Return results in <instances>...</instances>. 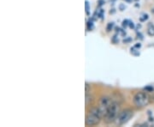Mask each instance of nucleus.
Listing matches in <instances>:
<instances>
[{"instance_id": "nucleus-3", "label": "nucleus", "mask_w": 154, "mask_h": 127, "mask_svg": "<svg viewBox=\"0 0 154 127\" xmlns=\"http://www.w3.org/2000/svg\"><path fill=\"white\" fill-rule=\"evenodd\" d=\"M150 102V97L144 92H139L134 96V103L139 108H143L148 105Z\"/></svg>"}, {"instance_id": "nucleus-14", "label": "nucleus", "mask_w": 154, "mask_h": 127, "mask_svg": "<svg viewBox=\"0 0 154 127\" xmlns=\"http://www.w3.org/2000/svg\"><path fill=\"white\" fill-rule=\"evenodd\" d=\"M143 18H142V17H141V18H140V20H141V21H142V22H143V21H145V20H146V19H147V18H148V15H146V14H144L143 15Z\"/></svg>"}, {"instance_id": "nucleus-8", "label": "nucleus", "mask_w": 154, "mask_h": 127, "mask_svg": "<svg viewBox=\"0 0 154 127\" xmlns=\"http://www.w3.org/2000/svg\"><path fill=\"white\" fill-rule=\"evenodd\" d=\"M94 28V23H93V22H88V29H89V30H92Z\"/></svg>"}, {"instance_id": "nucleus-12", "label": "nucleus", "mask_w": 154, "mask_h": 127, "mask_svg": "<svg viewBox=\"0 0 154 127\" xmlns=\"http://www.w3.org/2000/svg\"><path fill=\"white\" fill-rule=\"evenodd\" d=\"M145 90H146L148 92H152L154 90V88L153 87H146V88H145Z\"/></svg>"}, {"instance_id": "nucleus-6", "label": "nucleus", "mask_w": 154, "mask_h": 127, "mask_svg": "<svg viewBox=\"0 0 154 127\" xmlns=\"http://www.w3.org/2000/svg\"><path fill=\"white\" fill-rule=\"evenodd\" d=\"M94 97L91 95V94H86V99H85V102H86V105L88 106V105H91L93 102H94Z\"/></svg>"}, {"instance_id": "nucleus-2", "label": "nucleus", "mask_w": 154, "mask_h": 127, "mask_svg": "<svg viewBox=\"0 0 154 127\" xmlns=\"http://www.w3.org/2000/svg\"><path fill=\"white\" fill-rule=\"evenodd\" d=\"M120 111V106L119 103H117L116 101H114L111 103V105L110 106L109 109L107 111L106 114L105 116V120L106 123L110 124L111 122H114L116 119V117L118 116L119 112Z\"/></svg>"}, {"instance_id": "nucleus-5", "label": "nucleus", "mask_w": 154, "mask_h": 127, "mask_svg": "<svg viewBox=\"0 0 154 127\" xmlns=\"http://www.w3.org/2000/svg\"><path fill=\"white\" fill-rule=\"evenodd\" d=\"M112 102H113V100L109 96H104V97H102L100 99L99 108L100 112H101V113H102L103 118H105V114H106V113H107V111H108Z\"/></svg>"}, {"instance_id": "nucleus-9", "label": "nucleus", "mask_w": 154, "mask_h": 127, "mask_svg": "<svg viewBox=\"0 0 154 127\" xmlns=\"http://www.w3.org/2000/svg\"><path fill=\"white\" fill-rule=\"evenodd\" d=\"M129 25V21H128V20H125V21H123L122 22V26H123V28H126Z\"/></svg>"}, {"instance_id": "nucleus-13", "label": "nucleus", "mask_w": 154, "mask_h": 127, "mask_svg": "<svg viewBox=\"0 0 154 127\" xmlns=\"http://www.w3.org/2000/svg\"><path fill=\"white\" fill-rule=\"evenodd\" d=\"M86 11L88 14H89V4L88 1H86Z\"/></svg>"}, {"instance_id": "nucleus-17", "label": "nucleus", "mask_w": 154, "mask_h": 127, "mask_svg": "<svg viewBox=\"0 0 154 127\" xmlns=\"http://www.w3.org/2000/svg\"><path fill=\"white\" fill-rule=\"evenodd\" d=\"M130 40H131V39L124 40H123V42H124V43H126V42H128V41H130Z\"/></svg>"}, {"instance_id": "nucleus-18", "label": "nucleus", "mask_w": 154, "mask_h": 127, "mask_svg": "<svg viewBox=\"0 0 154 127\" xmlns=\"http://www.w3.org/2000/svg\"><path fill=\"white\" fill-rule=\"evenodd\" d=\"M152 101H153V102H154V95H153V96H152Z\"/></svg>"}, {"instance_id": "nucleus-10", "label": "nucleus", "mask_w": 154, "mask_h": 127, "mask_svg": "<svg viewBox=\"0 0 154 127\" xmlns=\"http://www.w3.org/2000/svg\"><path fill=\"white\" fill-rule=\"evenodd\" d=\"M113 26H114V23H113V22H110V23H109V24H108V26H107V30H108V31L111 30L112 28H113Z\"/></svg>"}, {"instance_id": "nucleus-11", "label": "nucleus", "mask_w": 154, "mask_h": 127, "mask_svg": "<svg viewBox=\"0 0 154 127\" xmlns=\"http://www.w3.org/2000/svg\"><path fill=\"white\" fill-rule=\"evenodd\" d=\"M86 94H88V92L91 90V88L89 87V85H88V83H86Z\"/></svg>"}, {"instance_id": "nucleus-15", "label": "nucleus", "mask_w": 154, "mask_h": 127, "mask_svg": "<svg viewBox=\"0 0 154 127\" xmlns=\"http://www.w3.org/2000/svg\"><path fill=\"white\" fill-rule=\"evenodd\" d=\"M129 27L131 28H134V23L132 22H129Z\"/></svg>"}, {"instance_id": "nucleus-7", "label": "nucleus", "mask_w": 154, "mask_h": 127, "mask_svg": "<svg viewBox=\"0 0 154 127\" xmlns=\"http://www.w3.org/2000/svg\"><path fill=\"white\" fill-rule=\"evenodd\" d=\"M147 33L150 36H154V25L152 23H149L147 28Z\"/></svg>"}, {"instance_id": "nucleus-1", "label": "nucleus", "mask_w": 154, "mask_h": 127, "mask_svg": "<svg viewBox=\"0 0 154 127\" xmlns=\"http://www.w3.org/2000/svg\"><path fill=\"white\" fill-rule=\"evenodd\" d=\"M101 118H103V116H102V113H101L99 107H94L89 111V113L87 115L86 121H85L86 125L88 126L96 125L99 123Z\"/></svg>"}, {"instance_id": "nucleus-16", "label": "nucleus", "mask_w": 154, "mask_h": 127, "mask_svg": "<svg viewBox=\"0 0 154 127\" xmlns=\"http://www.w3.org/2000/svg\"><path fill=\"white\" fill-rule=\"evenodd\" d=\"M104 5V1H103V0H99V5L101 6V5Z\"/></svg>"}, {"instance_id": "nucleus-4", "label": "nucleus", "mask_w": 154, "mask_h": 127, "mask_svg": "<svg viewBox=\"0 0 154 127\" xmlns=\"http://www.w3.org/2000/svg\"><path fill=\"white\" fill-rule=\"evenodd\" d=\"M133 114H134V113L130 109H126V110L122 111V112L119 113L118 116L116 117V125H122L126 124L127 122L129 121V119L132 118Z\"/></svg>"}]
</instances>
